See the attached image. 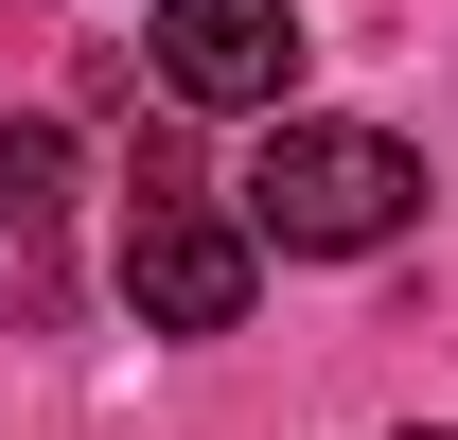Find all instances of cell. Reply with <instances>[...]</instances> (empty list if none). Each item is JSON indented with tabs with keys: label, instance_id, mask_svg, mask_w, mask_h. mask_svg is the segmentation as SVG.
<instances>
[{
	"label": "cell",
	"instance_id": "obj_3",
	"mask_svg": "<svg viewBox=\"0 0 458 440\" xmlns=\"http://www.w3.org/2000/svg\"><path fill=\"white\" fill-rule=\"evenodd\" d=\"M159 89L176 106H283L300 89V0H159Z\"/></svg>",
	"mask_w": 458,
	"mask_h": 440
},
{
	"label": "cell",
	"instance_id": "obj_2",
	"mask_svg": "<svg viewBox=\"0 0 458 440\" xmlns=\"http://www.w3.org/2000/svg\"><path fill=\"white\" fill-rule=\"evenodd\" d=\"M123 300H141L159 334H247V300H265L247 212H212V194H141V212H123Z\"/></svg>",
	"mask_w": 458,
	"mask_h": 440
},
{
	"label": "cell",
	"instance_id": "obj_4",
	"mask_svg": "<svg viewBox=\"0 0 458 440\" xmlns=\"http://www.w3.org/2000/svg\"><path fill=\"white\" fill-rule=\"evenodd\" d=\"M423 440H441V423H423Z\"/></svg>",
	"mask_w": 458,
	"mask_h": 440
},
{
	"label": "cell",
	"instance_id": "obj_1",
	"mask_svg": "<svg viewBox=\"0 0 458 440\" xmlns=\"http://www.w3.org/2000/svg\"><path fill=\"white\" fill-rule=\"evenodd\" d=\"M405 212H423V159L388 123H265V159H247V247H300V265H352Z\"/></svg>",
	"mask_w": 458,
	"mask_h": 440
}]
</instances>
